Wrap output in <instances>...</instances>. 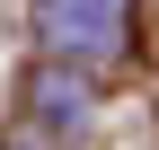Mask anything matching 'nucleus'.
I'll use <instances>...</instances> for the list:
<instances>
[{
  "instance_id": "1",
  "label": "nucleus",
  "mask_w": 159,
  "mask_h": 150,
  "mask_svg": "<svg viewBox=\"0 0 159 150\" xmlns=\"http://www.w3.org/2000/svg\"><path fill=\"white\" fill-rule=\"evenodd\" d=\"M35 35L53 62L71 71H106L133 35V0H35Z\"/></svg>"
},
{
  "instance_id": "2",
  "label": "nucleus",
  "mask_w": 159,
  "mask_h": 150,
  "mask_svg": "<svg viewBox=\"0 0 159 150\" xmlns=\"http://www.w3.org/2000/svg\"><path fill=\"white\" fill-rule=\"evenodd\" d=\"M35 106H44V124H53V133H71L89 97H80V80H53V71H44V80H35Z\"/></svg>"
}]
</instances>
